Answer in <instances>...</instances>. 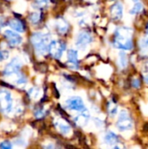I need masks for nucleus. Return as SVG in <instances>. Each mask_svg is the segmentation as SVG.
Returning a JSON list of instances; mask_svg holds the SVG:
<instances>
[{"mask_svg": "<svg viewBox=\"0 0 148 149\" xmlns=\"http://www.w3.org/2000/svg\"><path fill=\"white\" fill-rule=\"evenodd\" d=\"M3 35L6 38V39L8 40V43L11 46H17L23 41L22 37L18 33H17L16 31H11V30H6V31H4Z\"/></svg>", "mask_w": 148, "mask_h": 149, "instance_id": "6", "label": "nucleus"}, {"mask_svg": "<svg viewBox=\"0 0 148 149\" xmlns=\"http://www.w3.org/2000/svg\"><path fill=\"white\" fill-rule=\"evenodd\" d=\"M21 67V63L18 60V58H13L4 68L3 73L6 76H10V75H14V74H17L19 72V69Z\"/></svg>", "mask_w": 148, "mask_h": 149, "instance_id": "8", "label": "nucleus"}, {"mask_svg": "<svg viewBox=\"0 0 148 149\" xmlns=\"http://www.w3.org/2000/svg\"><path fill=\"white\" fill-rule=\"evenodd\" d=\"M113 149H123V148H122L120 145H115V146H114V148H113Z\"/></svg>", "mask_w": 148, "mask_h": 149, "instance_id": "24", "label": "nucleus"}, {"mask_svg": "<svg viewBox=\"0 0 148 149\" xmlns=\"http://www.w3.org/2000/svg\"><path fill=\"white\" fill-rule=\"evenodd\" d=\"M40 17H41V15H40L39 12H33V13H31V16H30V20H31V23L36 24V23L39 22Z\"/></svg>", "mask_w": 148, "mask_h": 149, "instance_id": "18", "label": "nucleus"}, {"mask_svg": "<svg viewBox=\"0 0 148 149\" xmlns=\"http://www.w3.org/2000/svg\"><path fill=\"white\" fill-rule=\"evenodd\" d=\"M31 43L33 44L38 53L44 55L49 52L50 38L48 35L42 32H36L31 36Z\"/></svg>", "mask_w": 148, "mask_h": 149, "instance_id": "2", "label": "nucleus"}, {"mask_svg": "<svg viewBox=\"0 0 148 149\" xmlns=\"http://www.w3.org/2000/svg\"><path fill=\"white\" fill-rule=\"evenodd\" d=\"M44 112L42 109H38V111L35 112V116L37 118H42L44 117Z\"/></svg>", "mask_w": 148, "mask_h": 149, "instance_id": "21", "label": "nucleus"}, {"mask_svg": "<svg viewBox=\"0 0 148 149\" xmlns=\"http://www.w3.org/2000/svg\"><path fill=\"white\" fill-rule=\"evenodd\" d=\"M68 62L72 68H78L79 63H78V52L75 50H69L68 54Z\"/></svg>", "mask_w": 148, "mask_h": 149, "instance_id": "12", "label": "nucleus"}, {"mask_svg": "<svg viewBox=\"0 0 148 149\" xmlns=\"http://www.w3.org/2000/svg\"><path fill=\"white\" fill-rule=\"evenodd\" d=\"M111 14L113 19L119 20L123 16V7L120 3H116L112 6L111 9Z\"/></svg>", "mask_w": 148, "mask_h": 149, "instance_id": "10", "label": "nucleus"}, {"mask_svg": "<svg viewBox=\"0 0 148 149\" xmlns=\"http://www.w3.org/2000/svg\"><path fill=\"white\" fill-rule=\"evenodd\" d=\"M9 26L14 30L15 31H17V32H24V24H23L22 21H20L19 19H17V18H14V19H11L10 22H9Z\"/></svg>", "mask_w": 148, "mask_h": 149, "instance_id": "11", "label": "nucleus"}, {"mask_svg": "<svg viewBox=\"0 0 148 149\" xmlns=\"http://www.w3.org/2000/svg\"><path fill=\"white\" fill-rule=\"evenodd\" d=\"M133 1H134V2H136V3L138 2V0H133Z\"/></svg>", "mask_w": 148, "mask_h": 149, "instance_id": "27", "label": "nucleus"}, {"mask_svg": "<svg viewBox=\"0 0 148 149\" xmlns=\"http://www.w3.org/2000/svg\"><path fill=\"white\" fill-rule=\"evenodd\" d=\"M142 9H143V4L141 3H140V2H137L134 4V6L130 10V14H132V15L138 14L142 10Z\"/></svg>", "mask_w": 148, "mask_h": 149, "instance_id": "17", "label": "nucleus"}, {"mask_svg": "<svg viewBox=\"0 0 148 149\" xmlns=\"http://www.w3.org/2000/svg\"><path fill=\"white\" fill-rule=\"evenodd\" d=\"M92 42V37L87 31H81L76 38V46L79 49H85Z\"/></svg>", "mask_w": 148, "mask_h": 149, "instance_id": "7", "label": "nucleus"}, {"mask_svg": "<svg viewBox=\"0 0 148 149\" xmlns=\"http://www.w3.org/2000/svg\"><path fill=\"white\" fill-rule=\"evenodd\" d=\"M146 79V82L148 84V75L146 77V79Z\"/></svg>", "mask_w": 148, "mask_h": 149, "instance_id": "26", "label": "nucleus"}, {"mask_svg": "<svg viewBox=\"0 0 148 149\" xmlns=\"http://www.w3.org/2000/svg\"><path fill=\"white\" fill-rule=\"evenodd\" d=\"M56 28L58 31L61 34H64L68 30V24L65 20L59 18L56 21Z\"/></svg>", "mask_w": 148, "mask_h": 149, "instance_id": "13", "label": "nucleus"}, {"mask_svg": "<svg viewBox=\"0 0 148 149\" xmlns=\"http://www.w3.org/2000/svg\"><path fill=\"white\" fill-rule=\"evenodd\" d=\"M117 127H118L119 130H120V131H126V130L132 128L133 123H132V120H131L126 111L122 110L120 113L119 121L117 123Z\"/></svg>", "mask_w": 148, "mask_h": 149, "instance_id": "4", "label": "nucleus"}, {"mask_svg": "<svg viewBox=\"0 0 148 149\" xmlns=\"http://www.w3.org/2000/svg\"><path fill=\"white\" fill-rule=\"evenodd\" d=\"M65 50V45L62 42H58V41H51L50 43V46H49V52L51 54V56H53L56 58H61V56L63 55V52Z\"/></svg>", "mask_w": 148, "mask_h": 149, "instance_id": "5", "label": "nucleus"}, {"mask_svg": "<svg viewBox=\"0 0 148 149\" xmlns=\"http://www.w3.org/2000/svg\"><path fill=\"white\" fill-rule=\"evenodd\" d=\"M95 124L97 125V127H99L103 126V122H102L101 120H98V119H96V120H95Z\"/></svg>", "mask_w": 148, "mask_h": 149, "instance_id": "23", "label": "nucleus"}, {"mask_svg": "<svg viewBox=\"0 0 148 149\" xmlns=\"http://www.w3.org/2000/svg\"><path fill=\"white\" fill-rule=\"evenodd\" d=\"M0 149H12V146L9 141H3L0 144Z\"/></svg>", "mask_w": 148, "mask_h": 149, "instance_id": "19", "label": "nucleus"}, {"mask_svg": "<svg viewBox=\"0 0 148 149\" xmlns=\"http://www.w3.org/2000/svg\"><path fill=\"white\" fill-rule=\"evenodd\" d=\"M114 45L121 50H131L133 48L132 30L129 28L120 29L115 36Z\"/></svg>", "mask_w": 148, "mask_h": 149, "instance_id": "1", "label": "nucleus"}, {"mask_svg": "<svg viewBox=\"0 0 148 149\" xmlns=\"http://www.w3.org/2000/svg\"><path fill=\"white\" fill-rule=\"evenodd\" d=\"M51 1H52V2H56L57 0H51Z\"/></svg>", "mask_w": 148, "mask_h": 149, "instance_id": "28", "label": "nucleus"}, {"mask_svg": "<svg viewBox=\"0 0 148 149\" xmlns=\"http://www.w3.org/2000/svg\"><path fill=\"white\" fill-rule=\"evenodd\" d=\"M133 87H135V88L140 87V81L139 79H134V80L133 81Z\"/></svg>", "mask_w": 148, "mask_h": 149, "instance_id": "22", "label": "nucleus"}, {"mask_svg": "<svg viewBox=\"0 0 148 149\" xmlns=\"http://www.w3.org/2000/svg\"><path fill=\"white\" fill-rule=\"evenodd\" d=\"M117 135L113 132H108L105 136V141L107 144H114L117 141Z\"/></svg>", "mask_w": 148, "mask_h": 149, "instance_id": "15", "label": "nucleus"}, {"mask_svg": "<svg viewBox=\"0 0 148 149\" xmlns=\"http://www.w3.org/2000/svg\"><path fill=\"white\" fill-rule=\"evenodd\" d=\"M119 65L122 68H124L127 65V57L124 52H120L119 54Z\"/></svg>", "mask_w": 148, "mask_h": 149, "instance_id": "16", "label": "nucleus"}, {"mask_svg": "<svg viewBox=\"0 0 148 149\" xmlns=\"http://www.w3.org/2000/svg\"><path fill=\"white\" fill-rule=\"evenodd\" d=\"M56 126L58 127L59 131H60L63 134H65V135H66V134H69L70 132H71V127H70V126H69L66 122H65L64 120H58L57 123H56Z\"/></svg>", "mask_w": 148, "mask_h": 149, "instance_id": "14", "label": "nucleus"}, {"mask_svg": "<svg viewBox=\"0 0 148 149\" xmlns=\"http://www.w3.org/2000/svg\"><path fill=\"white\" fill-rule=\"evenodd\" d=\"M9 58V52L7 51H0V61L5 60Z\"/></svg>", "mask_w": 148, "mask_h": 149, "instance_id": "20", "label": "nucleus"}, {"mask_svg": "<svg viewBox=\"0 0 148 149\" xmlns=\"http://www.w3.org/2000/svg\"><path fill=\"white\" fill-rule=\"evenodd\" d=\"M147 33H148V25H147Z\"/></svg>", "mask_w": 148, "mask_h": 149, "instance_id": "29", "label": "nucleus"}, {"mask_svg": "<svg viewBox=\"0 0 148 149\" xmlns=\"http://www.w3.org/2000/svg\"><path fill=\"white\" fill-rule=\"evenodd\" d=\"M144 44H145L146 46H148V37L144 40Z\"/></svg>", "mask_w": 148, "mask_h": 149, "instance_id": "25", "label": "nucleus"}, {"mask_svg": "<svg viewBox=\"0 0 148 149\" xmlns=\"http://www.w3.org/2000/svg\"><path fill=\"white\" fill-rule=\"evenodd\" d=\"M13 101L10 93L6 90H0V111L5 113L11 112Z\"/></svg>", "mask_w": 148, "mask_h": 149, "instance_id": "3", "label": "nucleus"}, {"mask_svg": "<svg viewBox=\"0 0 148 149\" xmlns=\"http://www.w3.org/2000/svg\"><path fill=\"white\" fill-rule=\"evenodd\" d=\"M67 107L70 110L75 111H83L85 109L84 102L81 98L79 97H72L66 101Z\"/></svg>", "mask_w": 148, "mask_h": 149, "instance_id": "9", "label": "nucleus"}]
</instances>
